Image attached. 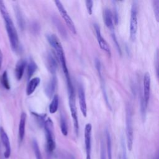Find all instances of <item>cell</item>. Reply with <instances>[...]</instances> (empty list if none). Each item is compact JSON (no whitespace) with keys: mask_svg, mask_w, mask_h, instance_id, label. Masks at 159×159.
<instances>
[{"mask_svg":"<svg viewBox=\"0 0 159 159\" xmlns=\"http://www.w3.org/2000/svg\"><path fill=\"white\" fill-rule=\"evenodd\" d=\"M0 12L4 21L5 27L9 37L11 48L14 51L16 52L19 48V40L17 32L10 14L7 10L4 2L1 0H0Z\"/></svg>","mask_w":159,"mask_h":159,"instance_id":"cell-1","label":"cell"},{"mask_svg":"<svg viewBox=\"0 0 159 159\" xmlns=\"http://www.w3.org/2000/svg\"><path fill=\"white\" fill-rule=\"evenodd\" d=\"M46 37H47V39L48 40V43L54 48V50L56 52L57 57L61 63L63 71L66 77V80L70 79L69 71H68L67 65H66V58H65V53H64L62 45H61L58 38L53 34H48L47 35Z\"/></svg>","mask_w":159,"mask_h":159,"instance_id":"cell-2","label":"cell"},{"mask_svg":"<svg viewBox=\"0 0 159 159\" xmlns=\"http://www.w3.org/2000/svg\"><path fill=\"white\" fill-rule=\"evenodd\" d=\"M47 140V152L48 155H51L55 149L56 144L53 134V124L50 118H47L43 124Z\"/></svg>","mask_w":159,"mask_h":159,"instance_id":"cell-3","label":"cell"},{"mask_svg":"<svg viewBox=\"0 0 159 159\" xmlns=\"http://www.w3.org/2000/svg\"><path fill=\"white\" fill-rule=\"evenodd\" d=\"M126 141L127 148L131 151L133 146L134 140V130H133V120L132 112L130 105L127 104L126 106Z\"/></svg>","mask_w":159,"mask_h":159,"instance_id":"cell-4","label":"cell"},{"mask_svg":"<svg viewBox=\"0 0 159 159\" xmlns=\"http://www.w3.org/2000/svg\"><path fill=\"white\" fill-rule=\"evenodd\" d=\"M55 3L56 4V6H57L60 14H61V16L65 20L68 27L70 29V30L73 34H75V35L76 34V29L75 24H74L73 21L72 20L71 18L70 17V16L68 15V12H66V9H65V7H63L61 2L60 1H55Z\"/></svg>","mask_w":159,"mask_h":159,"instance_id":"cell-5","label":"cell"},{"mask_svg":"<svg viewBox=\"0 0 159 159\" xmlns=\"http://www.w3.org/2000/svg\"><path fill=\"white\" fill-rule=\"evenodd\" d=\"M68 99H69V106L70 109L71 117L73 119L75 132L76 135H78V130H79V124H78L77 109H76V106L75 103V97L74 92L68 93Z\"/></svg>","mask_w":159,"mask_h":159,"instance_id":"cell-6","label":"cell"},{"mask_svg":"<svg viewBox=\"0 0 159 159\" xmlns=\"http://www.w3.org/2000/svg\"><path fill=\"white\" fill-rule=\"evenodd\" d=\"M138 28L137 21V9L135 3L132 4L130 14V38L132 40L135 39L137 32Z\"/></svg>","mask_w":159,"mask_h":159,"instance_id":"cell-7","label":"cell"},{"mask_svg":"<svg viewBox=\"0 0 159 159\" xmlns=\"http://www.w3.org/2000/svg\"><path fill=\"white\" fill-rule=\"evenodd\" d=\"M91 132L92 125L88 123L84 128V143L86 158V159H91Z\"/></svg>","mask_w":159,"mask_h":159,"instance_id":"cell-8","label":"cell"},{"mask_svg":"<svg viewBox=\"0 0 159 159\" xmlns=\"http://www.w3.org/2000/svg\"><path fill=\"white\" fill-rule=\"evenodd\" d=\"M0 141L4 147V157L5 158H9L11 153V143L7 133L2 127H0Z\"/></svg>","mask_w":159,"mask_h":159,"instance_id":"cell-9","label":"cell"},{"mask_svg":"<svg viewBox=\"0 0 159 159\" xmlns=\"http://www.w3.org/2000/svg\"><path fill=\"white\" fill-rule=\"evenodd\" d=\"M150 74L147 72L143 75V96L142 99L147 107L149 98H150Z\"/></svg>","mask_w":159,"mask_h":159,"instance_id":"cell-10","label":"cell"},{"mask_svg":"<svg viewBox=\"0 0 159 159\" xmlns=\"http://www.w3.org/2000/svg\"><path fill=\"white\" fill-rule=\"evenodd\" d=\"M94 30L96 32L97 40H98V44H99L100 48L102 50H104L109 56H111V52L110 47H109L107 42L106 41V40L102 36L101 30H100L99 25L97 24H94Z\"/></svg>","mask_w":159,"mask_h":159,"instance_id":"cell-11","label":"cell"},{"mask_svg":"<svg viewBox=\"0 0 159 159\" xmlns=\"http://www.w3.org/2000/svg\"><path fill=\"white\" fill-rule=\"evenodd\" d=\"M78 98H79V103L80 106V109L82 114L84 117H86L87 116V105L86 101L85 93L84 91V88L82 85H79L78 86Z\"/></svg>","mask_w":159,"mask_h":159,"instance_id":"cell-12","label":"cell"},{"mask_svg":"<svg viewBox=\"0 0 159 159\" xmlns=\"http://www.w3.org/2000/svg\"><path fill=\"white\" fill-rule=\"evenodd\" d=\"M103 19L104 22L106 27L111 30L112 32H114V17L113 14L111 11L106 8L103 11Z\"/></svg>","mask_w":159,"mask_h":159,"instance_id":"cell-13","label":"cell"},{"mask_svg":"<svg viewBox=\"0 0 159 159\" xmlns=\"http://www.w3.org/2000/svg\"><path fill=\"white\" fill-rule=\"evenodd\" d=\"M26 118H27L26 114L25 112H22L20 117L19 129H18V138H19V143H21L23 141L24 138Z\"/></svg>","mask_w":159,"mask_h":159,"instance_id":"cell-14","label":"cell"},{"mask_svg":"<svg viewBox=\"0 0 159 159\" xmlns=\"http://www.w3.org/2000/svg\"><path fill=\"white\" fill-rule=\"evenodd\" d=\"M27 66V61L24 59H21L17 61L15 67V76L17 80H20L23 76L24 70Z\"/></svg>","mask_w":159,"mask_h":159,"instance_id":"cell-15","label":"cell"},{"mask_svg":"<svg viewBox=\"0 0 159 159\" xmlns=\"http://www.w3.org/2000/svg\"><path fill=\"white\" fill-rule=\"evenodd\" d=\"M57 78L55 76H53L51 80L49 81V82L48 83L47 85L46 86L45 88V93L47 94V96L48 98H52V96H53V94L55 92V90L56 89L57 87Z\"/></svg>","mask_w":159,"mask_h":159,"instance_id":"cell-16","label":"cell"},{"mask_svg":"<svg viewBox=\"0 0 159 159\" xmlns=\"http://www.w3.org/2000/svg\"><path fill=\"white\" fill-rule=\"evenodd\" d=\"M40 83V79L39 77H35L30 79L27 84L26 88V94L29 96L31 95L36 89L37 87Z\"/></svg>","mask_w":159,"mask_h":159,"instance_id":"cell-17","label":"cell"},{"mask_svg":"<svg viewBox=\"0 0 159 159\" xmlns=\"http://www.w3.org/2000/svg\"><path fill=\"white\" fill-rule=\"evenodd\" d=\"M46 60H47V66L49 71L52 75L55 74L57 69V63L54 57L51 53H48L47 55Z\"/></svg>","mask_w":159,"mask_h":159,"instance_id":"cell-18","label":"cell"},{"mask_svg":"<svg viewBox=\"0 0 159 159\" xmlns=\"http://www.w3.org/2000/svg\"><path fill=\"white\" fill-rule=\"evenodd\" d=\"M14 8L16 17L17 22L18 23L19 27L22 30L24 28V26H25V22H24V19L22 12H21L19 7L18 6H15Z\"/></svg>","mask_w":159,"mask_h":159,"instance_id":"cell-19","label":"cell"},{"mask_svg":"<svg viewBox=\"0 0 159 159\" xmlns=\"http://www.w3.org/2000/svg\"><path fill=\"white\" fill-rule=\"evenodd\" d=\"M58 104H59V98L57 94H54L53 96V99L50 104L49 106V112L51 114L55 113L58 107Z\"/></svg>","mask_w":159,"mask_h":159,"instance_id":"cell-20","label":"cell"},{"mask_svg":"<svg viewBox=\"0 0 159 159\" xmlns=\"http://www.w3.org/2000/svg\"><path fill=\"white\" fill-rule=\"evenodd\" d=\"M106 154L107 156V159H112V142L111 138L109 132L106 130Z\"/></svg>","mask_w":159,"mask_h":159,"instance_id":"cell-21","label":"cell"},{"mask_svg":"<svg viewBox=\"0 0 159 159\" xmlns=\"http://www.w3.org/2000/svg\"><path fill=\"white\" fill-rule=\"evenodd\" d=\"M27 78L30 80V78L32 76L34 73L35 72L37 66L35 63V62L32 60L30 59L29 63L27 64Z\"/></svg>","mask_w":159,"mask_h":159,"instance_id":"cell-22","label":"cell"},{"mask_svg":"<svg viewBox=\"0 0 159 159\" xmlns=\"http://www.w3.org/2000/svg\"><path fill=\"white\" fill-rule=\"evenodd\" d=\"M60 129L62 134L66 136L68 135V125L65 116L62 114L60 116Z\"/></svg>","mask_w":159,"mask_h":159,"instance_id":"cell-23","label":"cell"},{"mask_svg":"<svg viewBox=\"0 0 159 159\" xmlns=\"http://www.w3.org/2000/svg\"><path fill=\"white\" fill-rule=\"evenodd\" d=\"M1 83L2 86L7 90L10 89V84L8 79V75L7 71H4L1 77Z\"/></svg>","mask_w":159,"mask_h":159,"instance_id":"cell-24","label":"cell"},{"mask_svg":"<svg viewBox=\"0 0 159 159\" xmlns=\"http://www.w3.org/2000/svg\"><path fill=\"white\" fill-rule=\"evenodd\" d=\"M32 148H33L36 159H42V157L39 147V145L35 140H34L32 141Z\"/></svg>","mask_w":159,"mask_h":159,"instance_id":"cell-25","label":"cell"},{"mask_svg":"<svg viewBox=\"0 0 159 159\" xmlns=\"http://www.w3.org/2000/svg\"><path fill=\"white\" fill-rule=\"evenodd\" d=\"M32 115L35 116L38 124L42 126L43 125V124L45 122V115H41V114H39L35 112H32Z\"/></svg>","mask_w":159,"mask_h":159,"instance_id":"cell-26","label":"cell"},{"mask_svg":"<svg viewBox=\"0 0 159 159\" xmlns=\"http://www.w3.org/2000/svg\"><path fill=\"white\" fill-rule=\"evenodd\" d=\"M153 11L155 14L156 19L158 21V16H159V1L155 0L153 1Z\"/></svg>","mask_w":159,"mask_h":159,"instance_id":"cell-27","label":"cell"},{"mask_svg":"<svg viewBox=\"0 0 159 159\" xmlns=\"http://www.w3.org/2000/svg\"><path fill=\"white\" fill-rule=\"evenodd\" d=\"M100 159H107L106 152L104 143L102 140L101 142V152H100Z\"/></svg>","mask_w":159,"mask_h":159,"instance_id":"cell-28","label":"cell"},{"mask_svg":"<svg viewBox=\"0 0 159 159\" xmlns=\"http://www.w3.org/2000/svg\"><path fill=\"white\" fill-rule=\"evenodd\" d=\"M86 7L88 11V12L89 15H91L93 13V1L91 0H87L85 1Z\"/></svg>","mask_w":159,"mask_h":159,"instance_id":"cell-29","label":"cell"},{"mask_svg":"<svg viewBox=\"0 0 159 159\" xmlns=\"http://www.w3.org/2000/svg\"><path fill=\"white\" fill-rule=\"evenodd\" d=\"M120 159H127V153H126V148L124 144V142L122 141V154L120 157Z\"/></svg>","mask_w":159,"mask_h":159,"instance_id":"cell-30","label":"cell"},{"mask_svg":"<svg viewBox=\"0 0 159 159\" xmlns=\"http://www.w3.org/2000/svg\"><path fill=\"white\" fill-rule=\"evenodd\" d=\"M2 53L1 52V50L0 48V69L2 66Z\"/></svg>","mask_w":159,"mask_h":159,"instance_id":"cell-31","label":"cell"},{"mask_svg":"<svg viewBox=\"0 0 159 159\" xmlns=\"http://www.w3.org/2000/svg\"><path fill=\"white\" fill-rule=\"evenodd\" d=\"M68 159H75V157H74L73 155H71V154H69V155H68Z\"/></svg>","mask_w":159,"mask_h":159,"instance_id":"cell-32","label":"cell"},{"mask_svg":"<svg viewBox=\"0 0 159 159\" xmlns=\"http://www.w3.org/2000/svg\"><path fill=\"white\" fill-rule=\"evenodd\" d=\"M0 151H1V147H0ZM0 157H1V152H0Z\"/></svg>","mask_w":159,"mask_h":159,"instance_id":"cell-33","label":"cell"},{"mask_svg":"<svg viewBox=\"0 0 159 159\" xmlns=\"http://www.w3.org/2000/svg\"><path fill=\"white\" fill-rule=\"evenodd\" d=\"M156 159H158V157H157V158H156Z\"/></svg>","mask_w":159,"mask_h":159,"instance_id":"cell-34","label":"cell"}]
</instances>
